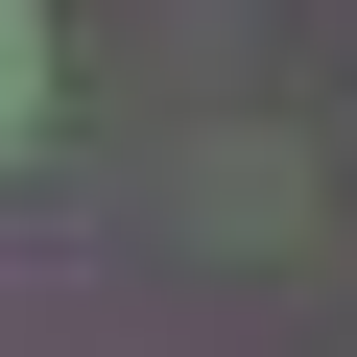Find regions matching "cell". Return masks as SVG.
I'll return each mask as SVG.
<instances>
[{"label": "cell", "mask_w": 357, "mask_h": 357, "mask_svg": "<svg viewBox=\"0 0 357 357\" xmlns=\"http://www.w3.org/2000/svg\"><path fill=\"white\" fill-rule=\"evenodd\" d=\"M48 143V0H0V167Z\"/></svg>", "instance_id": "obj_1"}]
</instances>
